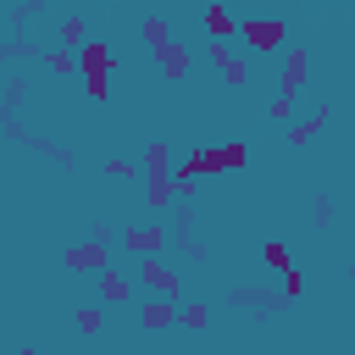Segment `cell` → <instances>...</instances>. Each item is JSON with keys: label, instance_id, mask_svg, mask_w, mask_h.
<instances>
[{"label": "cell", "instance_id": "obj_1", "mask_svg": "<svg viewBox=\"0 0 355 355\" xmlns=\"http://www.w3.org/2000/svg\"><path fill=\"white\" fill-rule=\"evenodd\" d=\"M305 72H311V50H305V44H294V50H288V61H283V78H277V100L266 105V116H272V122H288V111H294V100H300V89H305Z\"/></svg>", "mask_w": 355, "mask_h": 355}, {"label": "cell", "instance_id": "obj_2", "mask_svg": "<svg viewBox=\"0 0 355 355\" xmlns=\"http://www.w3.org/2000/svg\"><path fill=\"white\" fill-rule=\"evenodd\" d=\"M111 67H116V55H111L105 39H89V44L78 50V72H83V83H89V100H105V94H111Z\"/></svg>", "mask_w": 355, "mask_h": 355}, {"label": "cell", "instance_id": "obj_3", "mask_svg": "<svg viewBox=\"0 0 355 355\" xmlns=\"http://www.w3.org/2000/svg\"><path fill=\"white\" fill-rule=\"evenodd\" d=\"M239 39H244L255 55H272V50H283L288 22H283V17H239Z\"/></svg>", "mask_w": 355, "mask_h": 355}, {"label": "cell", "instance_id": "obj_4", "mask_svg": "<svg viewBox=\"0 0 355 355\" xmlns=\"http://www.w3.org/2000/svg\"><path fill=\"white\" fill-rule=\"evenodd\" d=\"M61 261H67V272H78V277H83V272H94V277H100V272L111 266V250H105V239L94 233V239H83V244H72Z\"/></svg>", "mask_w": 355, "mask_h": 355}, {"label": "cell", "instance_id": "obj_5", "mask_svg": "<svg viewBox=\"0 0 355 355\" xmlns=\"http://www.w3.org/2000/svg\"><path fill=\"white\" fill-rule=\"evenodd\" d=\"M166 239H172V227H161V222H139V227L128 222V227H122V244H128V255H139V261H150Z\"/></svg>", "mask_w": 355, "mask_h": 355}, {"label": "cell", "instance_id": "obj_6", "mask_svg": "<svg viewBox=\"0 0 355 355\" xmlns=\"http://www.w3.org/2000/svg\"><path fill=\"white\" fill-rule=\"evenodd\" d=\"M205 55H211V67H216L233 89H250V61H244L233 44H205Z\"/></svg>", "mask_w": 355, "mask_h": 355}, {"label": "cell", "instance_id": "obj_7", "mask_svg": "<svg viewBox=\"0 0 355 355\" xmlns=\"http://www.w3.org/2000/svg\"><path fill=\"white\" fill-rule=\"evenodd\" d=\"M139 277H144V288H155V300H178V288H183V283H178V272H172L166 261H155V255H150V261H139Z\"/></svg>", "mask_w": 355, "mask_h": 355}, {"label": "cell", "instance_id": "obj_8", "mask_svg": "<svg viewBox=\"0 0 355 355\" xmlns=\"http://www.w3.org/2000/svg\"><path fill=\"white\" fill-rule=\"evenodd\" d=\"M155 67H161L166 83H183V78H189V50L178 44V33H172L166 44H155Z\"/></svg>", "mask_w": 355, "mask_h": 355}, {"label": "cell", "instance_id": "obj_9", "mask_svg": "<svg viewBox=\"0 0 355 355\" xmlns=\"http://www.w3.org/2000/svg\"><path fill=\"white\" fill-rule=\"evenodd\" d=\"M139 327H144V333L178 327V300H139Z\"/></svg>", "mask_w": 355, "mask_h": 355}, {"label": "cell", "instance_id": "obj_10", "mask_svg": "<svg viewBox=\"0 0 355 355\" xmlns=\"http://www.w3.org/2000/svg\"><path fill=\"white\" fill-rule=\"evenodd\" d=\"M200 28L211 33V44L239 39V17H233V11H222V6H205V11H200Z\"/></svg>", "mask_w": 355, "mask_h": 355}, {"label": "cell", "instance_id": "obj_11", "mask_svg": "<svg viewBox=\"0 0 355 355\" xmlns=\"http://www.w3.org/2000/svg\"><path fill=\"white\" fill-rule=\"evenodd\" d=\"M327 116H333V105H327V100H322V105H311V116H300V122L288 128V144H294V150H305V144L327 128Z\"/></svg>", "mask_w": 355, "mask_h": 355}, {"label": "cell", "instance_id": "obj_12", "mask_svg": "<svg viewBox=\"0 0 355 355\" xmlns=\"http://www.w3.org/2000/svg\"><path fill=\"white\" fill-rule=\"evenodd\" d=\"M100 300H105V305H133V283H128L116 266H105V272H100Z\"/></svg>", "mask_w": 355, "mask_h": 355}, {"label": "cell", "instance_id": "obj_13", "mask_svg": "<svg viewBox=\"0 0 355 355\" xmlns=\"http://www.w3.org/2000/svg\"><path fill=\"white\" fill-rule=\"evenodd\" d=\"M216 155H222V172H244V166H250V144H244V139L216 144Z\"/></svg>", "mask_w": 355, "mask_h": 355}, {"label": "cell", "instance_id": "obj_14", "mask_svg": "<svg viewBox=\"0 0 355 355\" xmlns=\"http://www.w3.org/2000/svg\"><path fill=\"white\" fill-rule=\"evenodd\" d=\"M178 327H189V333H205V327H211V305H200V300L178 305Z\"/></svg>", "mask_w": 355, "mask_h": 355}, {"label": "cell", "instance_id": "obj_15", "mask_svg": "<svg viewBox=\"0 0 355 355\" xmlns=\"http://www.w3.org/2000/svg\"><path fill=\"white\" fill-rule=\"evenodd\" d=\"M166 155H172V150H166V139H155V144L144 150V166H150V178H172V166H166Z\"/></svg>", "mask_w": 355, "mask_h": 355}, {"label": "cell", "instance_id": "obj_16", "mask_svg": "<svg viewBox=\"0 0 355 355\" xmlns=\"http://www.w3.org/2000/svg\"><path fill=\"white\" fill-rule=\"evenodd\" d=\"M144 200H150V211L172 205V200H178V194H172V178H150V183H144Z\"/></svg>", "mask_w": 355, "mask_h": 355}, {"label": "cell", "instance_id": "obj_17", "mask_svg": "<svg viewBox=\"0 0 355 355\" xmlns=\"http://www.w3.org/2000/svg\"><path fill=\"white\" fill-rule=\"evenodd\" d=\"M72 322H78V333H89V338H94V333L105 327V305H78V316H72Z\"/></svg>", "mask_w": 355, "mask_h": 355}, {"label": "cell", "instance_id": "obj_18", "mask_svg": "<svg viewBox=\"0 0 355 355\" xmlns=\"http://www.w3.org/2000/svg\"><path fill=\"white\" fill-rule=\"evenodd\" d=\"M139 33H144V39H150V50H155V44H166V39H172V22H166V17H144V22H139Z\"/></svg>", "mask_w": 355, "mask_h": 355}, {"label": "cell", "instance_id": "obj_19", "mask_svg": "<svg viewBox=\"0 0 355 355\" xmlns=\"http://www.w3.org/2000/svg\"><path fill=\"white\" fill-rule=\"evenodd\" d=\"M44 67H50L55 78H67V72L78 67V50H61V44H55V50H44Z\"/></svg>", "mask_w": 355, "mask_h": 355}, {"label": "cell", "instance_id": "obj_20", "mask_svg": "<svg viewBox=\"0 0 355 355\" xmlns=\"http://www.w3.org/2000/svg\"><path fill=\"white\" fill-rule=\"evenodd\" d=\"M72 44L83 50V17H78V11H72V17H61V50H72Z\"/></svg>", "mask_w": 355, "mask_h": 355}, {"label": "cell", "instance_id": "obj_21", "mask_svg": "<svg viewBox=\"0 0 355 355\" xmlns=\"http://www.w3.org/2000/svg\"><path fill=\"white\" fill-rule=\"evenodd\" d=\"M105 172H111V178H139V161H128V155H105Z\"/></svg>", "mask_w": 355, "mask_h": 355}, {"label": "cell", "instance_id": "obj_22", "mask_svg": "<svg viewBox=\"0 0 355 355\" xmlns=\"http://www.w3.org/2000/svg\"><path fill=\"white\" fill-rule=\"evenodd\" d=\"M266 261H272L277 272H294V255H288V244H277V239L266 244Z\"/></svg>", "mask_w": 355, "mask_h": 355}, {"label": "cell", "instance_id": "obj_23", "mask_svg": "<svg viewBox=\"0 0 355 355\" xmlns=\"http://www.w3.org/2000/svg\"><path fill=\"white\" fill-rule=\"evenodd\" d=\"M305 294V272L294 266V272H283V300H300Z\"/></svg>", "mask_w": 355, "mask_h": 355}, {"label": "cell", "instance_id": "obj_24", "mask_svg": "<svg viewBox=\"0 0 355 355\" xmlns=\"http://www.w3.org/2000/svg\"><path fill=\"white\" fill-rule=\"evenodd\" d=\"M17 355H39V349H17Z\"/></svg>", "mask_w": 355, "mask_h": 355}]
</instances>
